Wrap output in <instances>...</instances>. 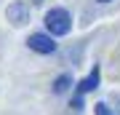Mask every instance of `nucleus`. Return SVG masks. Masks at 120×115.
Returning <instances> with one entry per match:
<instances>
[{"mask_svg": "<svg viewBox=\"0 0 120 115\" xmlns=\"http://www.w3.org/2000/svg\"><path fill=\"white\" fill-rule=\"evenodd\" d=\"M69 27H72V19L64 8H51L45 13V30L48 35H67Z\"/></svg>", "mask_w": 120, "mask_h": 115, "instance_id": "f257e3e1", "label": "nucleus"}, {"mask_svg": "<svg viewBox=\"0 0 120 115\" xmlns=\"http://www.w3.org/2000/svg\"><path fill=\"white\" fill-rule=\"evenodd\" d=\"M27 46L32 48V51H38V54H53L56 51V43L51 35H43V32H35L27 38Z\"/></svg>", "mask_w": 120, "mask_h": 115, "instance_id": "f03ea898", "label": "nucleus"}, {"mask_svg": "<svg viewBox=\"0 0 120 115\" xmlns=\"http://www.w3.org/2000/svg\"><path fill=\"white\" fill-rule=\"evenodd\" d=\"M8 21L16 24V27H22V24L30 21V11H27L22 3H13V5H8Z\"/></svg>", "mask_w": 120, "mask_h": 115, "instance_id": "7ed1b4c3", "label": "nucleus"}, {"mask_svg": "<svg viewBox=\"0 0 120 115\" xmlns=\"http://www.w3.org/2000/svg\"><path fill=\"white\" fill-rule=\"evenodd\" d=\"M96 86H99V67H94V70L88 72V78H83V80L77 83V96H86L88 91L96 88Z\"/></svg>", "mask_w": 120, "mask_h": 115, "instance_id": "20e7f679", "label": "nucleus"}, {"mask_svg": "<svg viewBox=\"0 0 120 115\" xmlns=\"http://www.w3.org/2000/svg\"><path fill=\"white\" fill-rule=\"evenodd\" d=\"M69 86H72V78H69L67 72H64V75H59V78L53 80V94H67Z\"/></svg>", "mask_w": 120, "mask_h": 115, "instance_id": "39448f33", "label": "nucleus"}, {"mask_svg": "<svg viewBox=\"0 0 120 115\" xmlns=\"http://www.w3.org/2000/svg\"><path fill=\"white\" fill-rule=\"evenodd\" d=\"M94 112H96V115H112V110H109V107L104 104V102H99V104L94 107Z\"/></svg>", "mask_w": 120, "mask_h": 115, "instance_id": "423d86ee", "label": "nucleus"}, {"mask_svg": "<svg viewBox=\"0 0 120 115\" xmlns=\"http://www.w3.org/2000/svg\"><path fill=\"white\" fill-rule=\"evenodd\" d=\"M99 3H109V0H99Z\"/></svg>", "mask_w": 120, "mask_h": 115, "instance_id": "0eeeda50", "label": "nucleus"}]
</instances>
